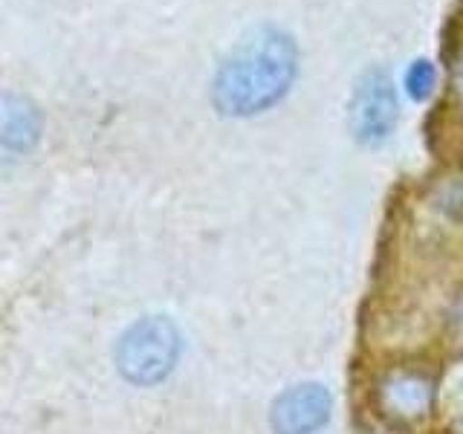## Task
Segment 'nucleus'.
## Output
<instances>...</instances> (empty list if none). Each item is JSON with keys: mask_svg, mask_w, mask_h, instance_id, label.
<instances>
[{"mask_svg": "<svg viewBox=\"0 0 463 434\" xmlns=\"http://www.w3.org/2000/svg\"><path fill=\"white\" fill-rule=\"evenodd\" d=\"M298 72L296 41L281 29H258L217 67L212 101L223 116L264 113L287 96Z\"/></svg>", "mask_w": 463, "mask_h": 434, "instance_id": "1", "label": "nucleus"}, {"mask_svg": "<svg viewBox=\"0 0 463 434\" xmlns=\"http://www.w3.org/2000/svg\"><path fill=\"white\" fill-rule=\"evenodd\" d=\"M183 354L180 327L168 316H145L116 344V368L134 385H156L177 368Z\"/></svg>", "mask_w": 463, "mask_h": 434, "instance_id": "2", "label": "nucleus"}, {"mask_svg": "<svg viewBox=\"0 0 463 434\" xmlns=\"http://www.w3.org/2000/svg\"><path fill=\"white\" fill-rule=\"evenodd\" d=\"M397 119H400V101L388 72L376 67L362 72L351 99V130L356 142L376 148V145H383L394 134Z\"/></svg>", "mask_w": 463, "mask_h": 434, "instance_id": "3", "label": "nucleus"}, {"mask_svg": "<svg viewBox=\"0 0 463 434\" xmlns=\"http://www.w3.org/2000/svg\"><path fill=\"white\" fill-rule=\"evenodd\" d=\"M333 414V397L322 382H298L287 388L269 409L275 434H313Z\"/></svg>", "mask_w": 463, "mask_h": 434, "instance_id": "4", "label": "nucleus"}, {"mask_svg": "<svg viewBox=\"0 0 463 434\" xmlns=\"http://www.w3.org/2000/svg\"><path fill=\"white\" fill-rule=\"evenodd\" d=\"M43 130V113L33 99L0 90V159H18L35 148Z\"/></svg>", "mask_w": 463, "mask_h": 434, "instance_id": "5", "label": "nucleus"}, {"mask_svg": "<svg viewBox=\"0 0 463 434\" xmlns=\"http://www.w3.org/2000/svg\"><path fill=\"white\" fill-rule=\"evenodd\" d=\"M388 405L400 414H420L429 405V385L417 376H397L394 382L385 385Z\"/></svg>", "mask_w": 463, "mask_h": 434, "instance_id": "6", "label": "nucleus"}, {"mask_svg": "<svg viewBox=\"0 0 463 434\" xmlns=\"http://www.w3.org/2000/svg\"><path fill=\"white\" fill-rule=\"evenodd\" d=\"M434 84H438V70H434L431 61H414L409 70H405V76H402V87H405V93H409L414 101H426L434 90Z\"/></svg>", "mask_w": 463, "mask_h": 434, "instance_id": "7", "label": "nucleus"}, {"mask_svg": "<svg viewBox=\"0 0 463 434\" xmlns=\"http://www.w3.org/2000/svg\"><path fill=\"white\" fill-rule=\"evenodd\" d=\"M458 87H460V90H463V64L458 67Z\"/></svg>", "mask_w": 463, "mask_h": 434, "instance_id": "8", "label": "nucleus"}]
</instances>
